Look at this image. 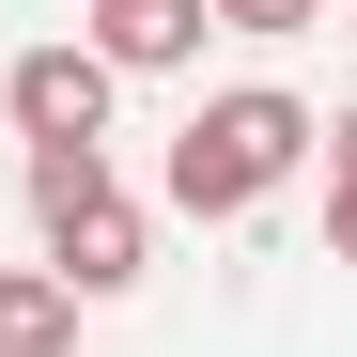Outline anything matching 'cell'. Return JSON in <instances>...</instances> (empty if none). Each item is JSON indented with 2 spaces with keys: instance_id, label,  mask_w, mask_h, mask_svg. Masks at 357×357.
Listing matches in <instances>:
<instances>
[{
  "instance_id": "cell-2",
  "label": "cell",
  "mask_w": 357,
  "mask_h": 357,
  "mask_svg": "<svg viewBox=\"0 0 357 357\" xmlns=\"http://www.w3.org/2000/svg\"><path fill=\"white\" fill-rule=\"evenodd\" d=\"M31 233H47V280H63L78 311H109V295L155 264V218L125 202L109 140H63V155H31Z\"/></svg>"
},
{
  "instance_id": "cell-1",
  "label": "cell",
  "mask_w": 357,
  "mask_h": 357,
  "mask_svg": "<svg viewBox=\"0 0 357 357\" xmlns=\"http://www.w3.org/2000/svg\"><path fill=\"white\" fill-rule=\"evenodd\" d=\"M311 140H326V109H311V93L233 78V93H202L187 125H171V171H155V187L187 202V218H264L295 171H311Z\"/></svg>"
},
{
  "instance_id": "cell-3",
  "label": "cell",
  "mask_w": 357,
  "mask_h": 357,
  "mask_svg": "<svg viewBox=\"0 0 357 357\" xmlns=\"http://www.w3.org/2000/svg\"><path fill=\"white\" fill-rule=\"evenodd\" d=\"M109 93H125V78H109L78 31H63V47H16V63H0V109H16V140H31V155H63V140H109Z\"/></svg>"
},
{
  "instance_id": "cell-6",
  "label": "cell",
  "mask_w": 357,
  "mask_h": 357,
  "mask_svg": "<svg viewBox=\"0 0 357 357\" xmlns=\"http://www.w3.org/2000/svg\"><path fill=\"white\" fill-rule=\"evenodd\" d=\"M311 155H326V187H357V93L326 109V140H311Z\"/></svg>"
},
{
  "instance_id": "cell-7",
  "label": "cell",
  "mask_w": 357,
  "mask_h": 357,
  "mask_svg": "<svg viewBox=\"0 0 357 357\" xmlns=\"http://www.w3.org/2000/svg\"><path fill=\"white\" fill-rule=\"evenodd\" d=\"M326 264H357V187H326Z\"/></svg>"
},
{
  "instance_id": "cell-4",
  "label": "cell",
  "mask_w": 357,
  "mask_h": 357,
  "mask_svg": "<svg viewBox=\"0 0 357 357\" xmlns=\"http://www.w3.org/2000/svg\"><path fill=\"white\" fill-rule=\"evenodd\" d=\"M63 342H78V295L47 264H0V357H63Z\"/></svg>"
},
{
  "instance_id": "cell-8",
  "label": "cell",
  "mask_w": 357,
  "mask_h": 357,
  "mask_svg": "<svg viewBox=\"0 0 357 357\" xmlns=\"http://www.w3.org/2000/svg\"><path fill=\"white\" fill-rule=\"evenodd\" d=\"M78 16H93V31H125V16H155V0H78Z\"/></svg>"
},
{
  "instance_id": "cell-5",
  "label": "cell",
  "mask_w": 357,
  "mask_h": 357,
  "mask_svg": "<svg viewBox=\"0 0 357 357\" xmlns=\"http://www.w3.org/2000/svg\"><path fill=\"white\" fill-rule=\"evenodd\" d=\"M202 16H218V31H249V47H280V31H311L326 0H202Z\"/></svg>"
}]
</instances>
